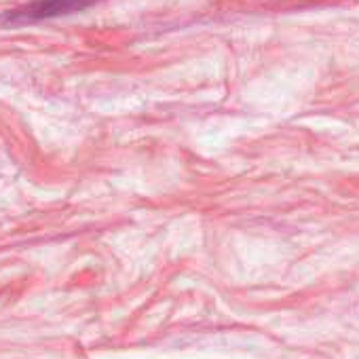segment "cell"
Here are the masks:
<instances>
[{
    "label": "cell",
    "instance_id": "cell-1",
    "mask_svg": "<svg viewBox=\"0 0 359 359\" xmlns=\"http://www.w3.org/2000/svg\"><path fill=\"white\" fill-rule=\"evenodd\" d=\"M91 0H41V3H34L13 15H9V20H43V18H53V15H62V13H72L79 11L83 7H87Z\"/></svg>",
    "mask_w": 359,
    "mask_h": 359
}]
</instances>
